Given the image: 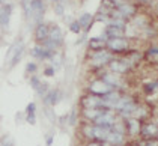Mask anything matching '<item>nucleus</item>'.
Masks as SVG:
<instances>
[{
  "instance_id": "nucleus-1",
  "label": "nucleus",
  "mask_w": 158,
  "mask_h": 146,
  "mask_svg": "<svg viewBox=\"0 0 158 146\" xmlns=\"http://www.w3.org/2000/svg\"><path fill=\"white\" fill-rule=\"evenodd\" d=\"M24 54V44L23 41H15L12 45L9 47V51L6 53V62H8V68L12 69L14 66L21 60Z\"/></svg>"
},
{
  "instance_id": "nucleus-2",
  "label": "nucleus",
  "mask_w": 158,
  "mask_h": 146,
  "mask_svg": "<svg viewBox=\"0 0 158 146\" xmlns=\"http://www.w3.org/2000/svg\"><path fill=\"white\" fill-rule=\"evenodd\" d=\"M113 59H114V56H113V53H110L109 50L94 51V53H92V57H90V65L97 69V68H101V66L109 65Z\"/></svg>"
},
{
  "instance_id": "nucleus-3",
  "label": "nucleus",
  "mask_w": 158,
  "mask_h": 146,
  "mask_svg": "<svg viewBox=\"0 0 158 146\" xmlns=\"http://www.w3.org/2000/svg\"><path fill=\"white\" fill-rule=\"evenodd\" d=\"M116 121H118L116 111L111 109H106L92 123H95L98 127H104V128H113V125L116 123Z\"/></svg>"
},
{
  "instance_id": "nucleus-4",
  "label": "nucleus",
  "mask_w": 158,
  "mask_h": 146,
  "mask_svg": "<svg viewBox=\"0 0 158 146\" xmlns=\"http://www.w3.org/2000/svg\"><path fill=\"white\" fill-rule=\"evenodd\" d=\"M107 50L110 53H125L128 51L130 48V41L127 39L125 36H121V38H110L107 41Z\"/></svg>"
},
{
  "instance_id": "nucleus-5",
  "label": "nucleus",
  "mask_w": 158,
  "mask_h": 146,
  "mask_svg": "<svg viewBox=\"0 0 158 146\" xmlns=\"http://www.w3.org/2000/svg\"><path fill=\"white\" fill-rule=\"evenodd\" d=\"M89 90H90V94H94V95H99V97H104L106 94H109L111 90H114L113 87L110 85H107L102 78H98L95 81H92L90 83V87H89Z\"/></svg>"
},
{
  "instance_id": "nucleus-6",
  "label": "nucleus",
  "mask_w": 158,
  "mask_h": 146,
  "mask_svg": "<svg viewBox=\"0 0 158 146\" xmlns=\"http://www.w3.org/2000/svg\"><path fill=\"white\" fill-rule=\"evenodd\" d=\"M80 104L83 109H95V107H102L104 109V101H102V97L99 95H87V97H83L80 99Z\"/></svg>"
},
{
  "instance_id": "nucleus-7",
  "label": "nucleus",
  "mask_w": 158,
  "mask_h": 146,
  "mask_svg": "<svg viewBox=\"0 0 158 146\" xmlns=\"http://www.w3.org/2000/svg\"><path fill=\"white\" fill-rule=\"evenodd\" d=\"M30 54H32V57L36 59V60H50L54 53L47 50L45 47H42L41 44H38V45H35L33 48L30 50Z\"/></svg>"
},
{
  "instance_id": "nucleus-8",
  "label": "nucleus",
  "mask_w": 158,
  "mask_h": 146,
  "mask_svg": "<svg viewBox=\"0 0 158 146\" xmlns=\"http://www.w3.org/2000/svg\"><path fill=\"white\" fill-rule=\"evenodd\" d=\"M109 68H110V71L114 74H125L131 66L127 62V59H113L109 63Z\"/></svg>"
},
{
  "instance_id": "nucleus-9",
  "label": "nucleus",
  "mask_w": 158,
  "mask_h": 146,
  "mask_svg": "<svg viewBox=\"0 0 158 146\" xmlns=\"http://www.w3.org/2000/svg\"><path fill=\"white\" fill-rule=\"evenodd\" d=\"M60 98H62V94L59 89H50L48 92L45 94V97L42 98V101H44V106L53 107V106L60 102Z\"/></svg>"
},
{
  "instance_id": "nucleus-10",
  "label": "nucleus",
  "mask_w": 158,
  "mask_h": 146,
  "mask_svg": "<svg viewBox=\"0 0 158 146\" xmlns=\"http://www.w3.org/2000/svg\"><path fill=\"white\" fill-rule=\"evenodd\" d=\"M116 9L118 11H121V14L128 20V18H133L135 17V14H137V8L134 6L133 3H130V2H125V0H122L121 3L116 6Z\"/></svg>"
},
{
  "instance_id": "nucleus-11",
  "label": "nucleus",
  "mask_w": 158,
  "mask_h": 146,
  "mask_svg": "<svg viewBox=\"0 0 158 146\" xmlns=\"http://www.w3.org/2000/svg\"><path fill=\"white\" fill-rule=\"evenodd\" d=\"M125 125H127V133L130 136H139L142 133V122L137 118H128L125 121Z\"/></svg>"
},
{
  "instance_id": "nucleus-12",
  "label": "nucleus",
  "mask_w": 158,
  "mask_h": 146,
  "mask_svg": "<svg viewBox=\"0 0 158 146\" xmlns=\"http://www.w3.org/2000/svg\"><path fill=\"white\" fill-rule=\"evenodd\" d=\"M50 36V27L45 23H41L36 26L35 29V39H36L39 44H42L45 39H48Z\"/></svg>"
},
{
  "instance_id": "nucleus-13",
  "label": "nucleus",
  "mask_w": 158,
  "mask_h": 146,
  "mask_svg": "<svg viewBox=\"0 0 158 146\" xmlns=\"http://www.w3.org/2000/svg\"><path fill=\"white\" fill-rule=\"evenodd\" d=\"M119 74H114V73H106V74H102L101 75V78L107 83V85H110L114 90H118L119 89V86H122V81H121V78L118 77Z\"/></svg>"
},
{
  "instance_id": "nucleus-14",
  "label": "nucleus",
  "mask_w": 158,
  "mask_h": 146,
  "mask_svg": "<svg viewBox=\"0 0 158 146\" xmlns=\"http://www.w3.org/2000/svg\"><path fill=\"white\" fill-rule=\"evenodd\" d=\"M106 143H109V145H111V146H122L125 143V134L111 130L109 134V137H107V140H106Z\"/></svg>"
},
{
  "instance_id": "nucleus-15",
  "label": "nucleus",
  "mask_w": 158,
  "mask_h": 146,
  "mask_svg": "<svg viewBox=\"0 0 158 146\" xmlns=\"http://www.w3.org/2000/svg\"><path fill=\"white\" fill-rule=\"evenodd\" d=\"M11 12H12V5L11 3H3L2 5V27L3 30L8 29L9 26V21H11Z\"/></svg>"
},
{
  "instance_id": "nucleus-16",
  "label": "nucleus",
  "mask_w": 158,
  "mask_h": 146,
  "mask_svg": "<svg viewBox=\"0 0 158 146\" xmlns=\"http://www.w3.org/2000/svg\"><path fill=\"white\" fill-rule=\"evenodd\" d=\"M158 134V127L155 123H145V125H142V133L140 136L143 137V139H155Z\"/></svg>"
},
{
  "instance_id": "nucleus-17",
  "label": "nucleus",
  "mask_w": 158,
  "mask_h": 146,
  "mask_svg": "<svg viewBox=\"0 0 158 146\" xmlns=\"http://www.w3.org/2000/svg\"><path fill=\"white\" fill-rule=\"evenodd\" d=\"M26 122L29 125L36 123V104L35 102H29L26 107Z\"/></svg>"
},
{
  "instance_id": "nucleus-18",
  "label": "nucleus",
  "mask_w": 158,
  "mask_h": 146,
  "mask_svg": "<svg viewBox=\"0 0 158 146\" xmlns=\"http://www.w3.org/2000/svg\"><path fill=\"white\" fill-rule=\"evenodd\" d=\"M94 20H95V17H94L92 14H89V12L80 14V17H78V23H80V26H81V29L86 30V32L90 29V26L94 24Z\"/></svg>"
},
{
  "instance_id": "nucleus-19",
  "label": "nucleus",
  "mask_w": 158,
  "mask_h": 146,
  "mask_svg": "<svg viewBox=\"0 0 158 146\" xmlns=\"http://www.w3.org/2000/svg\"><path fill=\"white\" fill-rule=\"evenodd\" d=\"M48 38L51 41H54L59 47L63 44V33H62V29L59 26H51V27H50V36Z\"/></svg>"
},
{
  "instance_id": "nucleus-20",
  "label": "nucleus",
  "mask_w": 158,
  "mask_h": 146,
  "mask_svg": "<svg viewBox=\"0 0 158 146\" xmlns=\"http://www.w3.org/2000/svg\"><path fill=\"white\" fill-rule=\"evenodd\" d=\"M125 33V29H119V27H114V26H106L104 29V35L109 38H121Z\"/></svg>"
},
{
  "instance_id": "nucleus-21",
  "label": "nucleus",
  "mask_w": 158,
  "mask_h": 146,
  "mask_svg": "<svg viewBox=\"0 0 158 146\" xmlns=\"http://www.w3.org/2000/svg\"><path fill=\"white\" fill-rule=\"evenodd\" d=\"M106 109H102V107H95V109H85L83 110V115H85V118L87 119L89 122H94L97 119L98 116L102 113Z\"/></svg>"
},
{
  "instance_id": "nucleus-22",
  "label": "nucleus",
  "mask_w": 158,
  "mask_h": 146,
  "mask_svg": "<svg viewBox=\"0 0 158 146\" xmlns=\"http://www.w3.org/2000/svg\"><path fill=\"white\" fill-rule=\"evenodd\" d=\"M68 27H69V30H71L73 33H75V35H78V33L83 30L80 23H78V20H71V21L68 23Z\"/></svg>"
},
{
  "instance_id": "nucleus-23",
  "label": "nucleus",
  "mask_w": 158,
  "mask_h": 146,
  "mask_svg": "<svg viewBox=\"0 0 158 146\" xmlns=\"http://www.w3.org/2000/svg\"><path fill=\"white\" fill-rule=\"evenodd\" d=\"M50 62H51V66H54L56 69H59V68L62 66V56L56 51V53L53 54V57L50 59Z\"/></svg>"
},
{
  "instance_id": "nucleus-24",
  "label": "nucleus",
  "mask_w": 158,
  "mask_h": 146,
  "mask_svg": "<svg viewBox=\"0 0 158 146\" xmlns=\"http://www.w3.org/2000/svg\"><path fill=\"white\" fill-rule=\"evenodd\" d=\"M30 86L33 87V90L36 92L38 89L42 86V81H41V78L38 77V75H35V74H32V77H30Z\"/></svg>"
},
{
  "instance_id": "nucleus-25",
  "label": "nucleus",
  "mask_w": 158,
  "mask_h": 146,
  "mask_svg": "<svg viewBox=\"0 0 158 146\" xmlns=\"http://www.w3.org/2000/svg\"><path fill=\"white\" fill-rule=\"evenodd\" d=\"M143 90L146 94H154L158 90V81H152V83H148L143 86Z\"/></svg>"
},
{
  "instance_id": "nucleus-26",
  "label": "nucleus",
  "mask_w": 158,
  "mask_h": 146,
  "mask_svg": "<svg viewBox=\"0 0 158 146\" xmlns=\"http://www.w3.org/2000/svg\"><path fill=\"white\" fill-rule=\"evenodd\" d=\"M38 69V63L36 62H27L26 65V73L27 74H35Z\"/></svg>"
},
{
  "instance_id": "nucleus-27",
  "label": "nucleus",
  "mask_w": 158,
  "mask_h": 146,
  "mask_svg": "<svg viewBox=\"0 0 158 146\" xmlns=\"http://www.w3.org/2000/svg\"><path fill=\"white\" fill-rule=\"evenodd\" d=\"M54 12H56V15H59V17L65 15V5H63L62 2H59V3L54 5Z\"/></svg>"
},
{
  "instance_id": "nucleus-28",
  "label": "nucleus",
  "mask_w": 158,
  "mask_h": 146,
  "mask_svg": "<svg viewBox=\"0 0 158 146\" xmlns=\"http://www.w3.org/2000/svg\"><path fill=\"white\" fill-rule=\"evenodd\" d=\"M54 74H56V68H54V66L50 65V66H45V68H44V75H45V77H54Z\"/></svg>"
},
{
  "instance_id": "nucleus-29",
  "label": "nucleus",
  "mask_w": 158,
  "mask_h": 146,
  "mask_svg": "<svg viewBox=\"0 0 158 146\" xmlns=\"http://www.w3.org/2000/svg\"><path fill=\"white\" fill-rule=\"evenodd\" d=\"M148 54H149V56H154V57H157V56H158V44L151 45V47H149V50H148Z\"/></svg>"
},
{
  "instance_id": "nucleus-30",
  "label": "nucleus",
  "mask_w": 158,
  "mask_h": 146,
  "mask_svg": "<svg viewBox=\"0 0 158 146\" xmlns=\"http://www.w3.org/2000/svg\"><path fill=\"white\" fill-rule=\"evenodd\" d=\"M77 122V111L75 110H71V115H68V123H71V125H74Z\"/></svg>"
},
{
  "instance_id": "nucleus-31",
  "label": "nucleus",
  "mask_w": 158,
  "mask_h": 146,
  "mask_svg": "<svg viewBox=\"0 0 158 146\" xmlns=\"http://www.w3.org/2000/svg\"><path fill=\"white\" fill-rule=\"evenodd\" d=\"M86 146H104V145H102L101 142H98V140H90Z\"/></svg>"
},
{
  "instance_id": "nucleus-32",
  "label": "nucleus",
  "mask_w": 158,
  "mask_h": 146,
  "mask_svg": "<svg viewBox=\"0 0 158 146\" xmlns=\"http://www.w3.org/2000/svg\"><path fill=\"white\" fill-rule=\"evenodd\" d=\"M53 139H54V136H53L51 133H48V136H47V145L48 146L53 145Z\"/></svg>"
},
{
  "instance_id": "nucleus-33",
  "label": "nucleus",
  "mask_w": 158,
  "mask_h": 146,
  "mask_svg": "<svg viewBox=\"0 0 158 146\" xmlns=\"http://www.w3.org/2000/svg\"><path fill=\"white\" fill-rule=\"evenodd\" d=\"M2 146H12V140L8 142V137H3V143H2Z\"/></svg>"
},
{
  "instance_id": "nucleus-34",
  "label": "nucleus",
  "mask_w": 158,
  "mask_h": 146,
  "mask_svg": "<svg viewBox=\"0 0 158 146\" xmlns=\"http://www.w3.org/2000/svg\"><path fill=\"white\" fill-rule=\"evenodd\" d=\"M139 2H140V3H151L152 0H139Z\"/></svg>"
},
{
  "instance_id": "nucleus-35",
  "label": "nucleus",
  "mask_w": 158,
  "mask_h": 146,
  "mask_svg": "<svg viewBox=\"0 0 158 146\" xmlns=\"http://www.w3.org/2000/svg\"><path fill=\"white\" fill-rule=\"evenodd\" d=\"M50 2H53V3H54V5H56V3H59V2H60V0H50Z\"/></svg>"
},
{
  "instance_id": "nucleus-36",
  "label": "nucleus",
  "mask_w": 158,
  "mask_h": 146,
  "mask_svg": "<svg viewBox=\"0 0 158 146\" xmlns=\"http://www.w3.org/2000/svg\"><path fill=\"white\" fill-rule=\"evenodd\" d=\"M127 146H139V145H134V143H131V145H130V143H128Z\"/></svg>"
},
{
  "instance_id": "nucleus-37",
  "label": "nucleus",
  "mask_w": 158,
  "mask_h": 146,
  "mask_svg": "<svg viewBox=\"0 0 158 146\" xmlns=\"http://www.w3.org/2000/svg\"><path fill=\"white\" fill-rule=\"evenodd\" d=\"M104 146H111V145H109V143H106V145H104Z\"/></svg>"
},
{
  "instance_id": "nucleus-38",
  "label": "nucleus",
  "mask_w": 158,
  "mask_h": 146,
  "mask_svg": "<svg viewBox=\"0 0 158 146\" xmlns=\"http://www.w3.org/2000/svg\"><path fill=\"white\" fill-rule=\"evenodd\" d=\"M29 2H33V0H29Z\"/></svg>"
}]
</instances>
